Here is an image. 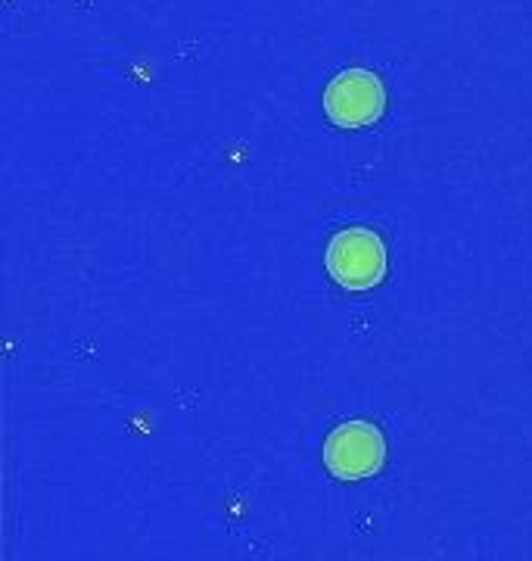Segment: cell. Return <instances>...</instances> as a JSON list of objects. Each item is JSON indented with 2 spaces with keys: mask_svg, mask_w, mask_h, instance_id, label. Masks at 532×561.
<instances>
[{
  "mask_svg": "<svg viewBox=\"0 0 532 561\" xmlns=\"http://www.w3.org/2000/svg\"><path fill=\"white\" fill-rule=\"evenodd\" d=\"M327 272L346 290H371L386 275L383 238L368 228H346L327 243Z\"/></svg>",
  "mask_w": 532,
  "mask_h": 561,
  "instance_id": "cell-1",
  "label": "cell"
},
{
  "mask_svg": "<svg viewBox=\"0 0 532 561\" xmlns=\"http://www.w3.org/2000/svg\"><path fill=\"white\" fill-rule=\"evenodd\" d=\"M386 440L368 421H346L324 440V465L339 481H361L383 468Z\"/></svg>",
  "mask_w": 532,
  "mask_h": 561,
  "instance_id": "cell-2",
  "label": "cell"
},
{
  "mask_svg": "<svg viewBox=\"0 0 532 561\" xmlns=\"http://www.w3.org/2000/svg\"><path fill=\"white\" fill-rule=\"evenodd\" d=\"M386 106L383 81L368 69H346L339 72L324 91V113L343 128H361L380 119Z\"/></svg>",
  "mask_w": 532,
  "mask_h": 561,
  "instance_id": "cell-3",
  "label": "cell"
}]
</instances>
